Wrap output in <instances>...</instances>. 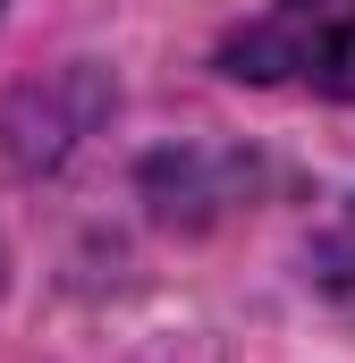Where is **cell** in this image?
I'll return each instance as SVG.
<instances>
[{
  "label": "cell",
  "mask_w": 355,
  "mask_h": 363,
  "mask_svg": "<svg viewBox=\"0 0 355 363\" xmlns=\"http://www.w3.org/2000/svg\"><path fill=\"white\" fill-rule=\"evenodd\" d=\"M220 68L237 85L355 101V0H271L254 26L220 43Z\"/></svg>",
  "instance_id": "6da1fadb"
},
{
  "label": "cell",
  "mask_w": 355,
  "mask_h": 363,
  "mask_svg": "<svg viewBox=\"0 0 355 363\" xmlns=\"http://www.w3.org/2000/svg\"><path fill=\"white\" fill-rule=\"evenodd\" d=\"M305 262H313V287L330 296V313H347V321H355V194L322 220V237H313Z\"/></svg>",
  "instance_id": "7a4b0ae2"
}]
</instances>
